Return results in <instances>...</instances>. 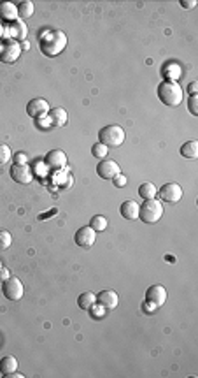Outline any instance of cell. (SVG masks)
<instances>
[{"instance_id": "cell-9", "label": "cell", "mask_w": 198, "mask_h": 378, "mask_svg": "<svg viewBox=\"0 0 198 378\" xmlns=\"http://www.w3.org/2000/svg\"><path fill=\"white\" fill-rule=\"evenodd\" d=\"M49 104L46 98H32L30 102L27 104V114L34 120H39V118L48 116L49 113Z\"/></svg>"}, {"instance_id": "cell-29", "label": "cell", "mask_w": 198, "mask_h": 378, "mask_svg": "<svg viewBox=\"0 0 198 378\" xmlns=\"http://www.w3.org/2000/svg\"><path fill=\"white\" fill-rule=\"evenodd\" d=\"M88 311H92V317L93 319H102L105 315V308L104 306H100L98 305V303H95V305L90 308Z\"/></svg>"}, {"instance_id": "cell-4", "label": "cell", "mask_w": 198, "mask_h": 378, "mask_svg": "<svg viewBox=\"0 0 198 378\" xmlns=\"http://www.w3.org/2000/svg\"><path fill=\"white\" fill-rule=\"evenodd\" d=\"M163 216V204L156 199H147L139 206V218L146 224H156Z\"/></svg>"}, {"instance_id": "cell-25", "label": "cell", "mask_w": 198, "mask_h": 378, "mask_svg": "<svg viewBox=\"0 0 198 378\" xmlns=\"http://www.w3.org/2000/svg\"><path fill=\"white\" fill-rule=\"evenodd\" d=\"M107 153H109V148H107L105 145H102V143H95V145L92 146V155L95 158L104 160Z\"/></svg>"}, {"instance_id": "cell-12", "label": "cell", "mask_w": 198, "mask_h": 378, "mask_svg": "<svg viewBox=\"0 0 198 378\" xmlns=\"http://www.w3.org/2000/svg\"><path fill=\"white\" fill-rule=\"evenodd\" d=\"M44 164L53 171L63 169V167L67 166V155L61 150H51V151H48L46 157H44Z\"/></svg>"}, {"instance_id": "cell-36", "label": "cell", "mask_w": 198, "mask_h": 378, "mask_svg": "<svg viewBox=\"0 0 198 378\" xmlns=\"http://www.w3.org/2000/svg\"><path fill=\"white\" fill-rule=\"evenodd\" d=\"M142 308H144V311H146V313H151L152 310H156V308L152 305H149V303H142Z\"/></svg>"}, {"instance_id": "cell-30", "label": "cell", "mask_w": 198, "mask_h": 378, "mask_svg": "<svg viewBox=\"0 0 198 378\" xmlns=\"http://www.w3.org/2000/svg\"><path fill=\"white\" fill-rule=\"evenodd\" d=\"M188 111L193 114V116H196L198 114V97L196 95H191L188 98Z\"/></svg>"}, {"instance_id": "cell-33", "label": "cell", "mask_w": 198, "mask_h": 378, "mask_svg": "<svg viewBox=\"0 0 198 378\" xmlns=\"http://www.w3.org/2000/svg\"><path fill=\"white\" fill-rule=\"evenodd\" d=\"M188 93H189V97L196 95V93H198V83H196V81H191V83L188 85Z\"/></svg>"}, {"instance_id": "cell-37", "label": "cell", "mask_w": 198, "mask_h": 378, "mask_svg": "<svg viewBox=\"0 0 198 378\" xmlns=\"http://www.w3.org/2000/svg\"><path fill=\"white\" fill-rule=\"evenodd\" d=\"M4 268V266H2V261H0V269H2Z\"/></svg>"}, {"instance_id": "cell-16", "label": "cell", "mask_w": 198, "mask_h": 378, "mask_svg": "<svg viewBox=\"0 0 198 378\" xmlns=\"http://www.w3.org/2000/svg\"><path fill=\"white\" fill-rule=\"evenodd\" d=\"M119 213H121L123 218L126 220H137L139 218V204L135 201H125L119 208Z\"/></svg>"}, {"instance_id": "cell-23", "label": "cell", "mask_w": 198, "mask_h": 378, "mask_svg": "<svg viewBox=\"0 0 198 378\" xmlns=\"http://www.w3.org/2000/svg\"><path fill=\"white\" fill-rule=\"evenodd\" d=\"M16 9H18V16L23 19L30 18L32 14H34V4L30 2V0H23V2H19L18 6H16Z\"/></svg>"}, {"instance_id": "cell-19", "label": "cell", "mask_w": 198, "mask_h": 378, "mask_svg": "<svg viewBox=\"0 0 198 378\" xmlns=\"http://www.w3.org/2000/svg\"><path fill=\"white\" fill-rule=\"evenodd\" d=\"M162 76L165 77V81H174V83H177V79L181 77V67L177 64L167 62L162 69Z\"/></svg>"}, {"instance_id": "cell-14", "label": "cell", "mask_w": 198, "mask_h": 378, "mask_svg": "<svg viewBox=\"0 0 198 378\" xmlns=\"http://www.w3.org/2000/svg\"><path fill=\"white\" fill-rule=\"evenodd\" d=\"M97 303L100 306H104L105 310H114V308L118 306L119 299H118V294L114 292V290L105 289V290H102V292L97 295Z\"/></svg>"}, {"instance_id": "cell-15", "label": "cell", "mask_w": 198, "mask_h": 378, "mask_svg": "<svg viewBox=\"0 0 198 378\" xmlns=\"http://www.w3.org/2000/svg\"><path fill=\"white\" fill-rule=\"evenodd\" d=\"M48 118L51 122V127H63L69 122V114L63 108H53L49 109Z\"/></svg>"}, {"instance_id": "cell-18", "label": "cell", "mask_w": 198, "mask_h": 378, "mask_svg": "<svg viewBox=\"0 0 198 378\" xmlns=\"http://www.w3.org/2000/svg\"><path fill=\"white\" fill-rule=\"evenodd\" d=\"M18 369V359L12 355H6L0 359V373L4 376H9L11 373H14Z\"/></svg>"}, {"instance_id": "cell-7", "label": "cell", "mask_w": 198, "mask_h": 378, "mask_svg": "<svg viewBox=\"0 0 198 378\" xmlns=\"http://www.w3.org/2000/svg\"><path fill=\"white\" fill-rule=\"evenodd\" d=\"M74 241H76L77 246L88 250V248H92L95 245V241H97V232H95L90 225H84V227L76 231V234H74Z\"/></svg>"}, {"instance_id": "cell-35", "label": "cell", "mask_w": 198, "mask_h": 378, "mask_svg": "<svg viewBox=\"0 0 198 378\" xmlns=\"http://www.w3.org/2000/svg\"><path fill=\"white\" fill-rule=\"evenodd\" d=\"M7 278H11V274H9V269L2 268V269H0V280H2V282H6Z\"/></svg>"}, {"instance_id": "cell-27", "label": "cell", "mask_w": 198, "mask_h": 378, "mask_svg": "<svg viewBox=\"0 0 198 378\" xmlns=\"http://www.w3.org/2000/svg\"><path fill=\"white\" fill-rule=\"evenodd\" d=\"M12 243V236L9 231H0V250H7Z\"/></svg>"}, {"instance_id": "cell-1", "label": "cell", "mask_w": 198, "mask_h": 378, "mask_svg": "<svg viewBox=\"0 0 198 378\" xmlns=\"http://www.w3.org/2000/svg\"><path fill=\"white\" fill-rule=\"evenodd\" d=\"M39 46L46 56H56L67 46V35L61 30H46L39 35Z\"/></svg>"}, {"instance_id": "cell-2", "label": "cell", "mask_w": 198, "mask_h": 378, "mask_svg": "<svg viewBox=\"0 0 198 378\" xmlns=\"http://www.w3.org/2000/svg\"><path fill=\"white\" fill-rule=\"evenodd\" d=\"M156 93H158L160 101H162L165 106H168V108H177V106H181V102H183V98H184L183 88L177 83H174V81H162V83L158 85V92Z\"/></svg>"}, {"instance_id": "cell-26", "label": "cell", "mask_w": 198, "mask_h": 378, "mask_svg": "<svg viewBox=\"0 0 198 378\" xmlns=\"http://www.w3.org/2000/svg\"><path fill=\"white\" fill-rule=\"evenodd\" d=\"M14 37L18 41H23L27 37V25H25V22H14Z\"/></svg>"}, {"instance_id": "cell-34", "label": "cell", "mask_w": 198, "mask_h": 378, "mask_svg": "<svg viewBox=\"0 0 198 378\" xmlns=\"http://www.w3.org/2000/svg\"><path fill=\"white\" fill-rule=\"evenodd\" d=\"M181 6H183L184 9H193V7L196 6V0H181Z\"/></svg>"}, {"instance_id": "cell-3", "label": "cell", "mask_w": 198, "mask_h": 378, "mask_svg": "<svg viewBox=\"0 0 198 378\" xmlns=\"http://www.w3.org/2000/svg\"><path fill=\"white\" fill-rule=\"evenodd\" d=\"M125 130L119 125H107L98 132V143L105 145L107 148H118L125 143Z\"/></svg>"}, {"instance_id": "cell-32", "label": "cell", "mask_w": 198, "mask_h": 378, "mask_svg": "<svg viewBox=\"0 0 198 378\" xmlns=\"http://www.w3.org/2000/svg\"><path fill=\"white\" fill-rule=\"evenodd\" d=\"M113 182H114V187L123 188L126 185V182H128V178H126V176H123V174H118L116 178L113 180Z\"/></svg>"}, {"instance_id": "cell-28", "label": "cell", "mask_w": 198, "mask_h": 378, "mask_svg": "<svg viewBox=\"0 0 198 378\" xmlns=\"http://www.w3.org/2000/svg\"><path fill=\"white\" fill-rule=\"evenodd\" d=\"M12 158V151L7 145H0V164H7Z\"/></svg>"}, {"instance_id": "cell-11", "label": "cell", "mask_w": 198, "mask_h": 378, "mask_svg": "<svg viewBox=\"0 0 198 378\" xmlns=\"http://www.w3.org/2000/svg\"><path fill=\"white\" fill-rule=\"evenodd\" d=\"M97 174L104 180H114L118 174H121L119 164L114 160H100L97 166Z\"/></svg>"}, {"instance_id": "cell-24", "label": "cell", "mask_w": 198, "mask_h": 378, "mask_svg": "<svg viewBox=\"0 0 198 378\" xmlns=\"http://www.w3.org/2000/svg\"><path fill=\"white\" fill-rule=\"evenodd\" d=\"M107 225H109V222L104 215H95L92 220H90V227L93 229L95 232H104L107 229Z\"/></svg>"}, {"instance_id": "cell-31", "label": "cell", "mask_w": 198, "mask_h": 378, "mask_svg": "<svg viewBox=\"0 0 198 378\" xmlns=\"http://www.w3.org/2000/svg\"><path fill=\"white\" fill-rule=\"evenodd\" d=\"M12 158H14V164H18V166H28V155L23 153V151H18L16 155H12Z\"/></svg>"}, {"instance_id": "cell-5", "label": "cell", "mask_w": 198, "mask_h": 378, "mask_svg": "<svg viewBox=\"0 0 198 378\" xmlns=\"http://www.w3.org/2000/svg\"><path fill=\"white\" fill-rule=\"evenodd\" d=\"M2 292L7 299H9V301H19V299L23 297V292H25L21 280L16 278V276L7 278V280L2 283Z\"/></svg>"}, {"instance_id": "cell-22", "label": "cell", "mask_w": 198, "mask_h": 378, "mask_svg": "<svg viewBox=\"0 0 198 378\" xmlns=\"http://www.w3.org/2000/svg\"><path fill=\"white\" fill-rule=\"evenodd\" d=\"M156 194H158V188L152 183H142L139 187V195L142 197L144 201L147 199H156Z\"/></svg>"}, {"instance_id": "cell-10", "label": "cell", "mask_w": 198, "mask_h": 378, "mask_svg": "<svg viewBox=\"0 0 198 378\" xmlns=\"http://www.w3.org/2000/svg\"><path fill=\"white\" fill-rule=\"evenodd\" d=\"M167 297H168V294L163 285H151L149 289L146 290V303H149V305H152L155 308L163 306Z\"/></svg>"}, {"instance_id": "cell-20", "label": "cell", "mask_w": 198, "mask_h": 378, "mask_svg": "<svg viewBox=\"0 0 198 378\" xmlns=\"http://www.w3.org/2000/svg\"><path fill=\"white\" fill-rule=\"evenodd\" d=\"M181 155H183L184 158H189V160H195L198 158V141H188L184 143L183 146H181Z\"/></svg>"}, {"instance_id": "cell-38", "label": "cell", "mask_w": 198, "mask_h": 378, "mask_svg": "<svg viewBox=\"0 0 198 378\" xmlns=\"http://www.w3.org/2000/svg\"><path fill=\"white\" fill-rule=\"evenodd\" d=\"M0 289H2V283H0Z\"/></svg>"}, {"instance_id": "cell-17", "label": "cell", "mask_w": 198, "mask_h": 378, "mask_svg": "<svg viewBox=\"0 0 198 378\" xmlns=\"http://www.w3.org/2000/svg\"><path fill=\"white\" fill-rule=\"evenodd\" d=\"M18 9L12 2H0V19L4 22H16Z\"/></svg>"}, {"instance_id": "cell-6", "label": "cell", "mask_w": 198, "mask_h": 378, "mask_svg": "<svg viewBox=\"0 0 198 378\" xmlns=\"http://www.w3.org/2000/svg\"><path fill=\"white\" fill-rule=\"evenodd\" d=\"M158 195L163 203L168 204H177L183 199V188L177 183H165L163 187L158 188Z\"/></svg>"}, {"instance_id": "cell-13", "label": "cell", "mask_w": 198, "mask_h": 378, "mask_svg": "<svg viewBox=\"0 0 198 378\" xmlns=\"http://www.w3.org/2000/svg\"><path fill=\"white\" fill-rule=\"evenodd\" d=\"M11 178L14 180L16 183L21 185H28L34 180V174H32V169L28 166H18V164H12L11 166Z\"/></svg>"}, {"instance_id": "cell-21", "label": "cell", "mask_w": 198, "mask_h": 378, "mask_svg": "<svg viewBox=\"0 0 198 378\" xmlns=\"http://www.w3.org/2000/svg\"><path fill=\"white\" fill-rule=\"evenodd\" d=\"M95 303H97V295H95L93 292H82L79 297H77V306L81 308V310H90V308H92Z\"/></svg>"}, {"instance_id": "cell-8", "label": "cell", "mask_w": 198, "mask_h": 378, "mask_svg": "<svg viewBox=\"0 0 198 378\" xmlns=\"http://www.w3.org/2000/svg\"><path fill=\"white\" fill-rule=\"evenodd\" d=\"M21 46H19L16 41H7V43H4L2 46H0V60L4 62V64H12V62H16L19 58V55H21Z\"/></svg>"}]
</instances>
